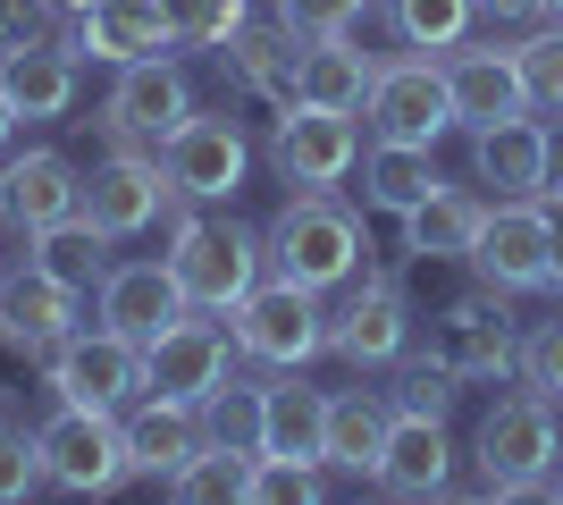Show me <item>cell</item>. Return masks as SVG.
<instances>
[{
  "mask_svg": "<svg viewBox=\"0 0 563 505\" xmlns=\"http://www.w3.org/2000/svg\"><path fill=\"white\" fill-rule=\"evenodd\" d=\"M168 270H177L194 312H235L261 287V270H269V237L244 228L235 211L211 219L202 202H177L168 211Z\"/></svg>",
  "mask_w": 563,
  "mask_h": 505,
  "instance_id": "1",
  "label": "cell"
},
{
  "mask_svg": "<svg viewBox=\"0 0 563 505\" xmlns=\"http://www.w3.org/2000/svg\"><path fill=\"white\" fill-rule=\"evenodd\" d=\"M269 237V270L278 278H303V287H353L362 278V262H371V237H362V219L329 194H286V211L261 228Z\"/></svg>",
  "mask_w": 563,
  "mask_h": 505,
  "instance_id": "2",
  "label": "cell"
},
{
  "mask_svg": "<svg viewBox=\"0 0 563 505\" xmlns=\"http://www.w3.org/2000/svg\"><path fill=\"white\" fill-rule=\"evenodd\" d=\"M471 463H479V497H539L547 472L563 463V430L547 396H496L479 413V438H471Z\"/></svg>",
  "mask_w": 563,
  "mask_h": 505,
  "instance_id": "3",
  "label": "cell"
},
{
  "mask_svg": "<svg viewBox=\"0 0 563 505\" xmlns=\"http://www.w3.org/2000/svg\"><path fill=\"white\" fill-rule=\"evenodd\" d=\"M463 262L479 270V287H496V295L555 287V211H547V194L488 202V219H479V237H471Z\"/></svg>",
  "mask_w": 563,
  "mask_h": 505,
  "instance_id": "4",
  "label": "cell"
},
{
  "mask_svg": "<svg viewBox=\"0 0 563 505\" xmlns=\"http://www.w3.org/2000/svg\"><path fill=\"white\" fill-rule=\"evenodd\" d=\"M228 320H235V345H244L261 371H303L311 354H329V304H320V287L278 278V270H269Z\"/></svg>",
  "mask_w": 563,
  "mask_h": 505,
  "instance_id": "5",
  "label": "cell"
},
{
  "mask_svg": "<svg viewBox=\"0 0 563 505\" xmlns=\"http://www.w3.org/2000/svg\"><path fill=\"white\" fill-rule=\"evenodd\" d=\"M43 447V488H68V497H110L118 481H135V463H126V421L101 405H59L34 430Z\"/></svg>",
  "mask_w": 563,
  "mask_h": 505,
  "instance_id": "6",
  "label": "cell"
},
{
  "mask_svg": "<svg viewBox=\"0 0 563 505\" xmlns=\"http://www.w3.org/2000/svg\"><path fill=\"white\" fill-rule=\"evenodd\" d=\"M269 168H278L286 194H329L362 168V127L353 110H320V101H295L269 119Z\"/></svg>",
  "mask_w": 563,
  "mask_h": 505,
  "instance_id": "7",
  "label": "cell"
},
{
  "mask_svg": "<svg viewBox=\"0 0 563 505\" xmlns=\"http://www.w3.org/2000/svg\"><path fill=\"white\" fill-rule=\"evenodd\" d=\"M43 380L59 405H101L118 413L126 396H143V345L135 337H118L110 320L101 329H68L59 345L43 354Z\"/></svg>",
  "mask_w": 563,
  "mask_h": 505,
  "instance_id": "8",
  "label": "cell"
},
{
  "mask_svg": "<svg viewBox=\"0 0 563 505\" xmlns=\"http://www.w3.org/2000/svg\"><path fill=\"white\" fill-rule=\"evenodd\" d=\"M362 127H371V144H438L454 127L446 68H438V59H378Z\"/></svg>",
  "mask_w": 563,
  "mask_h": 505,
  "instance_id": "9",
  "label": "cell"
},
{
  "mask_svg": "<svg viewBox=\"0 0 563 505\" xmlns=\"http://www.w3.org/2000/svg\"><path fill=\"white\" fill-rule=\"evenodd\" d=\"M194 119V76L177 68V59H135V68H118V85H110V101H101V135L110 144H152L161 152L177 127Z\"/></svg>",
  "mask_w": 563,
  "mask_h": 505,
  "instance_id": "10",
  "label": "cell"
},
{
  "mask_svg": "<svg viewBox=\"0 0 563 505\" xmlns=\"http://www.w3.org/2000/svg\"><path fill=\"white\" fill-rule=\"evenodd\" d=\"M429 354L446 362L454 380H505V371H521V345H514V312H505V295L479 287V295H454V304H438V320H429Z\"/></svg>",
  "mask_w": 563,
  "mask_h": 505,
  "instance_id": "11",
  "label": "cell"
},
{
  "mask_svg": "<svg viewBox=\"0 0 563 505\" xmlns=\"http://www.w3.org/2000/svg\"><path fill=\"white\" fill-rule=\"evenodd\" d=\"M161 168H168V186H177V202H235L244 168H253V144H244V127L228 110H194L161 144Z\"/></svg>",
  "mask_w": 563,
  "mask_h": 505,
  "instance_id": "12",
  "label": "cell"
},
{
  "mask_svg": "<svg viewBox=\"0 0 563 505\" xmlns=\"http://www.w3.org/2000/svg\"><path fill=\"white\" fill-rule=\"evenodd\" d=\"M404 345H412V304H404V278L362 270V278H353V295L329 312V354L353 362V371H387Z\"/></svg>",
  "mask_w": 563,
  "mask_h": 505,
  "instance_id": "13",
  "label": "cell"
},
{
  "mask_svg": "<svg viewBox=\"0 0 563 505\" xmlns=\"http://www.w3.org/2000/svg\"><path fill=\"white\" fill-rule=\"evenodd\" d=\"M76 211L93 219L101 237H143L161 211H177V186H168V168L161 152H143V144H118L110 161L85 177V202Z\"/></svg>",
  "mask_w": 563,
  "mask_h": 505,
  "instance_id": "14",
  "label": "cell"
},
{
  "mask_svg": "<svg viewBox=\"0 0 563 505\" xmlns=\"http://www.w3.org/2000/svg\"><path fill=\"white\" fill-rule=\"evenodd\" d=\"M76 202H85V177H76L68 152H51V144L0 152V228H18V237H43L51 219H68Z\"/></svg>",
  "mask_w": 563,
  "mask_h": 505,
  "instance_id": "15",
  "label": "cell"
},
{
  "mask_svg": "<svg viewBox=\"0 0 563 505\" xmlns=\"http://www.w3.org/2000/svg\"><path fill=\"white\" fill-rule=\"evenodd\" d=\"M228 380V329L219 320H168L152 345H143V396H177V405H202L211 387Z\"/></svg>",
  "mask_w": 563,
  "mask_h": 505,
  "instance_id": "16",
  "label": "cell"
},
{
  "mask_svg": "<svg viewBox=\"0 0 563 505\" xmlns=\"http://www.w3.org/2000/svg\"><path fill=\"white\" fill-rule=\"evenodd\" d=\"M446 94H454V127H496V119H521L530 110V94H521V68H514V43H454V59H446Z\"/></svg>",
  "mask_w": 563,
  "mask_h": 505,
  "instance_id": "17",
  "label": "cell"
},
{
  "mask_svg": "<svg viewBox=\"0 0 563 505\" xmlns=\"http://www.w3.org/2000/svg\"><path fill=\"white\" fill-rule=\"evenodd\" d=\"M446 481H454L446 421L396 413V421H387V447H378V463H371V488L378 497H446Z\"/></svg>",
  "mask_w": 563,
  "mask_h": 505,
  "instance_id": "18",
  "label": "cell"
},
{
  "mask_svg": "<svg viewBox=\"0 0 563 505\" xmlns=\"http://www.w3.org/2000/svg\"><path fill=\"white\" fill-rule=\"evenodd\" d=\"M68 329H85V320H76V287H59V278L34 270V262H25L18 278H0V354L43 362Z\"/></svg>",
  "mask_w": 563,
  "mask_h": 505,
  "instance_id": "19",
  "label": "cell"
},
{
  "mask_svg": "<svg viewBox=\"0 0 563 505\" xmlns=\"http://www.w3.org/2000/svg\"><path fill=\"white\" fill-rule=\"evenodd\" d=\"M59 43L76 59H101V68H135L152 51H168V9L161 0H93L85 18H68Z\"/></svg>",
  "mask_w": 563,
  "mask_h": 505,
  "instance_id": "20",
  "label": "cell"
},
{
  "mask_svg": "<svg viewBox=\"0 0 563 505\" xmlns=\"http://www.w3.org/2000/svg\"><path fill=\"white\" fill-rule=\"evenodd\" d=\"M186 312L194 304H186L168 262H110V278H101V320L118 337H135V345H152L168 320H186Z\"/></svg>",
  "mask_w": 563,
  "mask_h": 505,
  "instance_id": "21",
  "label": "cell"
},
{
  "mask_svg": "<svg viewBox=\"0 0 563 505\" xmlns=\"http://www.w3.org/2000/svg\"><path fill=\"white\" fill-rule=\"evenodd\" d=\"M295 51H303V34H286L278 18L269 25H244L219 59H228V85H235V101H253V110H295Z\"/></svg>",
  "mask_w": 563,
  "mask_h": 505,
  "instance_id": "22",
  "label": "cell"
},
{
  "mask_svg": "<svg viewBox=\"0 0 563 505\" xmlns=\"http://www.w3.org/2000/svg\"><path fill=\"white\" fill-rule=\"evenodd\" d=\"M371 76H378V59L353 43V34H311V43L295 51V101H320V110H353V119H362Z\"/></svg>",
  "mask_w": 563,
  "mask_h": 505,
  "instance_id": "23",
  "label": "cell"
},
{
  "mask_svg": "<svg viewBox=\"0 0 563 505\" xmlns=\"http://www.w3.org/2000/svg\"><path fill=\"white\" fill-rule=\"evenodd\" d=\"M471 177L496 186L505 202H514V194H547V127L530 119V110L479 127V135H471Z\"/></svg>",
  "mask_w": 563,
  "mask_h": 505,
  "instance_id": "24",
  "label": "cell"
},
{
  "mask_svg": "<svg viewBox=\"0 0 563 505\" xmlns=\"http://www.w3.org/2000/svg\"><path fill=\"white\" fill-rule=\"evenodd\" d=\"M118 421H126V463H135L143 481H168L202 447V421L177 396H135V405H118Z\"/></svg>",
  "mask_w": 563,
  "mask_h": 505,
  "instance_id": "25",
  "label": "cell"
},
{
  "mask_svg": "<svg viewBox=\"0 0 563 505\" xmlns=\"http://www.w3.org/2000/svg\"><path fill=\"white\" fill-rule=\"evenodd\" d=\"M194 421H202V447H219V455H269V380H219L202 405H194Z\"/></svg>",
  "mask_w": 563,
  "mask_h": 505,
  "instance_id": "26",
  "label": "cell"
},
{
  "mask_svg": "<svg viewBox=\"0 0 563 505\" xmlns=\"http://www.w3.org/2000/svg\"><path fill=\"white\" fill-rule=\"evenodd\" d=\"M110 244L118 237H101L85 211H68V219H51L43 237H25V262L51 270V278L76 287V295H101V278H110Z\"/></svg>",
  "mask_w": 563,
  "mask_h": 505,
  "instance_id": "27",
  "label": "cell"
},
{
  "mask_svg": "<svg viewBox=\"0 0 563 505\" xmlns=\"http://www.w3.org/2000/svg\"><path fill=\"white\" fill-rule=\"evenodd\" d=\"M76 59L68 43H34L18 51V59H0V85H9V101H18V119H68L76 110Z\"/></svg>",
  "mask_w": 563,
  "mask_h": 505,
  "instance_id": "28",
  "label": "cell"
},
{
  "mask_svg": "<svg viewBox=\"0 0 563 505\" xmlns=\"http://www.w3.org/2000/svg\"><path fill=\"white\" fill-rule=\"evenodd\" d=\"M479 219H488V202L471 186H438L421 211H404V253H412V262H463L471 237H479Z\"/></svg>",
  "mask_w": 563,
  "mask_h": 505,
  "instance_id": "29",
  "label": "cell"
},
{
  "mask_svg": "<svg viewBox=\"0 0 563 505\" xmlns=\"http://www.w3.org/2000/svg\"><path fill=\"white\" fill-rule=\"evenodd\" d=\"M387 421H396V405H387V387H345V396H329V455L336 472H353V481H371L378 447H387Z\"/></svg>",
  "mask_w": 563,
  "mask_h": 505,
  "instance_id": "30",
  "label": "cell"
},
{
  "mask_svg": "<svg viewBox=\"0 0 563 505\" xmlns=\"http://www.w3.org/2000/svg\"><path fill=\"white\" fill-rule=\"evenodd\" d=\"M269 455H295V463L329 455V387H311L303 371L269 380Z\"/></svg>",
  "mask_w": 563,
  "mask_h": 505,
  "instance_id": "31",
  "label": "cell"
},
{
  "mask_svg": "<svg viewBox=\"0 0 563 505\" xmlns=\"http://www.w3.org/2000/svg\"><path fill=\"white\" fill-rule=\"evenodd\" d=\"M438 186H446V177H438L429 144H371V152H362V202H371V211H387V219L421 211Z\"/></svg>",
  "mask_w": 563,
  "mask_h": 505,
  "instance_id": "32",
  "label": "cell"
},
{
  "mask_svg": "<svg viewBox=\"0 0 563 505\" xmlns=\"http://www.w3.org/2000/svg\"><path fill=\"white\" fill-rule=\"evenodd\" d=\"M387 25L404 51H454L479 25V0H387Z\"/></svg>",
  "mask_w": 563,
  "mask_h": 505,
  "instance_id": "33",
  "label": "cell"
},
{
  "mask_svg": "<svg viewBox=\"0 0 563 505\" xmlns=\"http://www.w3.org/2000/svg\"><path fill=\"white\" fill-rule=\"evenodd\" d=\"M168 9V43L186 51H228L253 25V0H161Z\"/></svg>",
  "mask_w": 563,
  "mask_h": 505,
  "instance_id": "34",
  "label": "cell"
},
{
  "mask_svg": "<svg viewBox=\"0 0 563 505\" xmlns=\"http://www.w3.org/2000/svg\"><path fill=\"white\" fill-rule=\"evenodd\" d=\"M244 472H253V463L244 455H219V447H194L186 463H177V472H168V497L177 505H228V497H244Z\"/></svg>",
  "mask_w": 563,
  "mask_h": 505,
  "instance_id": "35",
  "label": "cell"
},
{
  "mask_svg": "<svg viewBox=\"0 0 563 505\" xmlns=\"http://www.w3.org/2000/svg\"><path fill=\"white\" fill-rule=\"evenodd\" d=\"M454 387H463V380H454L438 354H396V387H387V405H396V413H429V421H446V413H454Z\"/></svg>",
  "mask_w": 563,
  "mask_h": 505,
  "instance_id": "36",
  "label": "cell"
},
{
  "mask_svg": "<svg viewBox=\"0 0 563 505\" xmlns=\"http://www.w3.org/2000/svg\"><path fill=\"white\" fill-rule=\"evenodd\" d=\"M514 68H521V94H530V110H555V119H563V25L521 34V43H514Z\"/></svg>",
  "mask_w": 563,
  "mask_h": 505,
  "instance_id": "37",
  "label": "cell"
},
{
  "mask_svg": "<svg viewBox=\"0 0 563 505\" xmlns=\"http://www.w3.org/2000/svg\"><path fill=\"white\" fill-rule=\"evenodd\" d=\"M244 497H253V505H311V497H329V481H320V463L253 455V472H244Z\"/></svg>",
  "mask_w": 563,
  "mask_h": 505,
  "instance_id": "38",
  "label": "cell"
},
{
  "mask_svg": "<svg viewBox=\"0 0 563 505\" xmlns=\"http://www.w3.org/2000/svg\"><path fill=\"white\" fill-rule=\"evenodd\" d=\"M521 387L547 396V405H563V312L521 337Z\"/></svg>",
  "mask_w": 563,
  "mask_h": 505,
  "instance_id": "39",
  "label": "cell"
},
{
  "mask_svg": "<svg viewBox=\"0 0 563 505\" xmlns=\"http://www.w3.org/2000/svg\"><path fill=\"white\" fill-rule=\"evenodd\" d=\"M59 9L51 0H0V59H18V51H34V43H59Z\"/></svg>",
  "mask_w": 563,
  "mask_h": 505,
  "instance_id": "40",
  "label": "cell"
},
{
  "mask_svg": "<svg viewBox=\"0 0 563 505\" xmlns=\"http://www.w3.org/2000/svg\"><path fill=\"white\" fill-rule=\"evenodd\" d=\"M43 488V447H34V430H9L0 421V505H18Z\"/></svg>",
  "mask_w": 563,
  "mask_h": 505,
  "instance_id": "41",
  "label": "cell"
},
{
  "mask_svg": "<svg viewBox=\"0 0 563 505\" xmlns=\"http://www.w3.org/2000/svg\"><path fill=\"white\" fill-rule=\"evenodd\" d=\"M362 9H371V0H278V25L311 43V34H353Z\"/></svg>",
  "mask_w": 563,
  "mask_h": 505,
  "instance_id": "42",
  "label": "cell"
},
{
  "mask_svg": "<svg viewBox=\"0 0 563 505\" xmlns=\"http://www.w3.org/2000/svg\"><path fill=\"white\" fill-rule=\"evenodd\" d=\"M479 18H488V25H539L547 9H539V0H479Z\"/></svg>",
  "mask_w": 563,
  "mask_h": 505,
  "instance_id": "43",
  "label": "cell"
},
{
  "mask_svg": "<svg viewBox=\"0 0 563 505\" xmlns=\"http://www.w3.org/2000/svg\"><path fill=\"white\" fill-rule=\"evenodd\" d=\"M563 194V127H547V202Z\"/></svg>",
  "mask_w": 563,
  "mask_h": 505,
  "instance_id": "44",
  "label": "cell"
},
{
  "mask_svg": "<svg viewBox=\"0 0 563 505\" xmlns=\"http://www.w3.org/2000/svg\"><path fill=\"white\" fill-rule=\"evenodd\" d=\"M9 135H18V101H9V85H0V152H9Z\"/></svg>",
  "mask_w": 563,
  "mask_h": 505,
  "instance_id": "45",
  "label": "cell"
},
{
  "mask_svg": "<svg viewBox=\"0 0 563 505\" xmlns=\"http://www.w3.org/2000/svg\"><path fill=\"white\" fill-rule=\"evenodd\" d=\"M547 211H555V295H563V194L547 202Z\"/></svg>",
  "mask_w": 563,
  "mask_h": 505,
  "instance_id": "46",
  "label": "cell"
},
{
  "mask_svg": "<svg viewBox=\"0 0 563 505\" xmlns=\"http://www.w3.org/2000/svg\"><path fill=\"white\" fill-rule=\"evenodd\" d=\"M51 9H59V18H85V9H93V0H51Z\"/></svg>",
  "mask_w": 563,
  "mask_h": 505,
  "instance_id": "47",
  "label": "cell"
},
{
  "mask_svg": "<svg viewBox=\"0 0 563 505\" xmlns=\"http://www.w3.org/2000/svg\"><path fill=\"white\" fill-rule=\"evenodd\" d=\"M547 497H563V463H555V472H547Z\"/></svg>",
  "mask_w": 563,
  "mask_h": 505,
  "instance_id": "48",
  "label": "cell"
},
{
  "mask_svg": "<svg viewBox=\"0 0 563 505\" xmlns=\"http://www.w3.org/2000/svg\"><path fill=\"white\" fill-rule=\"evenodd\" d=\"M539 9H547V25H563V0H539Z\"/></svg>",
  "mask_w": 563,
  "mask_h": 505,
  "instance_id": "49",
  "label": "cell"
},
{
  "mask_svg": "<svg viewBox=\"0 0 563 505\" xmlns=\"http://www.w3.org/2000/svg\"><path fill=\"white\" fill-rule=\"evenodd\" d=\"M0 405H9V387H0Z\"/></svg>",
  "mask_w": 563,
  "mask_h": 505,
  "instance_id": "50",
  "label": "cell"
}]
</instances>
